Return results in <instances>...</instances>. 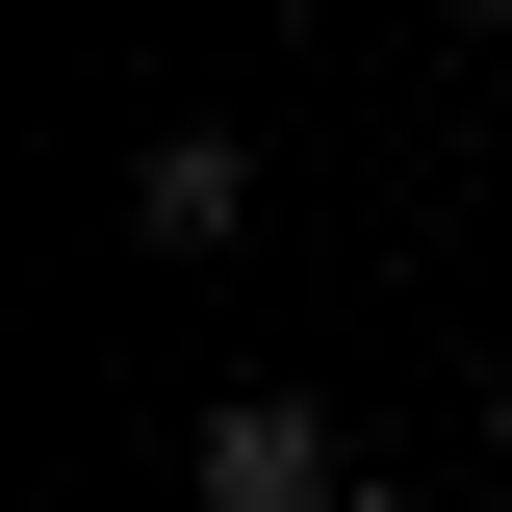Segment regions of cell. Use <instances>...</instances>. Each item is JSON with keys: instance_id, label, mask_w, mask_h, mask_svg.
Wrapping results in <instances>:
<instances>
[{"instance_id": "obj_1", "label": "cell", "mask_w": 512, "mask_h": 512, "mask_svg": "<svg viewBox=\"0 0 512 512\" xmlns=\"http://www.w3.org/2000/svg\"><path fill=\"white\" fill-rule=\"evenodd\" d=\"M180 487H205V512H359L384 461L333 436L308 384H205V410H180Z\"/></svg>"}, {"instance_id": "obj_2", "label": "cell", "mask_w": 512, "mask_h": 512, "mask_svg": "<svg viewBox=\"0 0 512 512\" xmlns=\"http://www.w3.org/2000/svg\"><path fill=\"white\" fill-rule=\"evenodd\" d=\"M128 231H154V256H231L256 231V154H231V128H154V154H128Z\"/></svg>"}, {"instance_id": "obj_3", "label": "cell", "mask_w": 512, "mask_h": 512, "mask_svg": "<svg viewBox=\"0 0 512 512\" xmlns=\"http://www.w3.org/2000/svg\"><path fill=\"white\" fill-rule=\"evenodd\" d=\"M359 512H436V487H359Z\"/></svg>"}, {"instance_id": "obj_4", "label": "cell", "mask_w": 512, "mask_h": 512, "mask_svg": "<svg viewBox=\"0 0 512 512\" xmlns=\"http://www.w3.org/2000/svg\"><path fill=\"white\" fill-rule=\"evenodd\" d=\"M487 461H512V384H487Z\"/></svg>"}]
</instances>
